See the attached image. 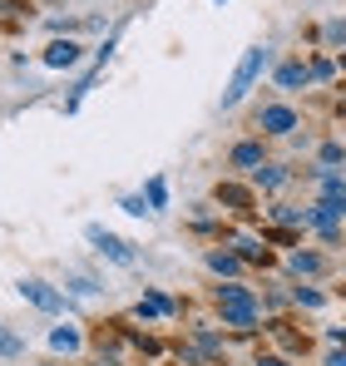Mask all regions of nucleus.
<instances>
[{"label": "nucleus", "mask_w": 346, "mask_h": 366, "mask_svg": "<svg viewBox=\"0 0 346 366\" xmlns=\"http://www.w3.org/2000/svg\"><path fill=\"white\" fill-rule=\"evenodd\" d=\"M218 312H223V327H237V332L257 327V302L247 287H218Z\"/></svg>", "instance_id": "1"}, {"label": "nucleus", "mask_w": 346, "mask_h": 366, "mask_svg": "<svg viewBox=\"0 0 346 366\" xmlns=\"http://www.w3.org/2000/svg\"><path fill=\"white\" fill-rule=\"evenodd\" d=\"M267 60H272V50H267V45H252V50H247V60L237 64L232 84L223 89V109H232V104H237V99H242V94H247V89L257 84V74L267 69Z\"/></svg>", "instance_id": "2"}, {"label": "nucleus", "mask_w": 346, "mask_h": 366, "mask_svg": "<svg viewBox=\"0 0 346 366\" xmlns=\"http://www.w3.org/2000/svg\"><path fill=\"white\" fill-rule=\"evenodd\" d=\"M20 297H25V302H35L40 312H64V307H69V297L55 292L45 277H20Z\"/></svg>", "instance_id": "3"}, {"label": "nucleus", "mask_w": 346, "mask_h": 366, "mask_svg": "<svg viewBox=\"0 0 346 366\" xmlns=\"http://www.w3.org/2000/svg\"><path fill=\"white\" fill-rule=\"evenodd\" d=\"M84 238L99 247V252H104L109 262H119V267H134V247H129V243H119L114 233H104V228H94V223H89V228H84Z\"/></svg>", "instance_id": "4"}, {"label": "nucleus", "mask_w": 346, "mask_h": 366, "mask_svg": "<svg viewBox=\"0 0 346 366\" xmlns=\"http://www.w3.org/2000/svg\"><path fill=\"white\" fill-rule=\"evenodd\" d=\"M257 129H262V134H292V129H297V114H292L287 104H267V109L257 114Z\"/></svg>", "instance_id": "5"}, {"label": "nucleus", "mask_w": 346, "mask_h": 366, "mask_svg": "<svg viewBox=\"0 0 346 366\" xmlns=\"http://www.w3.org/2000/svg\"><path fill=\"white\" fill-rule=\"evenodd\" d=\"M79 55H84V50H79L74 40H55V45L45 50V64H50V69H69V64H79Z\"/></svg>", "instance_id": "6"}, {"label": "nucleus", "mask_w": 346, "mask_h": 366, "mask_svg": "<svg viewBox=\"0 0 346 366\" xmlns=\"http://www.w3.org/2000/svg\"><path fill=\"white\" fill-rule=\"evenodd\" d=\"M232 164L237 169H262V144H237L232 149Z\"/></svg>", "instance_id": "7"}, {"label": "nucleus", "mask_w": 346, "mask_h": 366, "mask_svg": "<svg viewBox=\"0 0 346 366\" xmlns=\"http://www.w3.org/2000/svg\"><path fill=\"white\" fill-rule=\"evenodd\" d=\"M50 347H55V352H79V332H74V327H55V332H50Z\"/></svg>", "instance_id": "8"}, {"label": "nucleus", "mask_w": 346, "mask_h": 366, "mask_svg": "<svg viewBox=\"0 0 346 366\" xmlns=\"http://www.w3.org/2000/svg\"><path fill=\"white\" fill-rule=\"evenodd\" d=\"M134 312H139V317H169V312H173V302H169V297H159V292H154V297H144V302L134 307Z\"/></svg>", "instance_id": "9"}, {"label": "nucleus", "mask_w": 346, "mask_h": 366, "mask_svg": "<svg viewBox=\"0 0 346 366\" xmlns=\"http://www.w3.org/2000/svg\"><path fill=\"white\" fill-rule=\"evenodd\" d=\"M307 79H312V74H307L302 64H282V69H277V84H282V89H297V84H307Z\"/></svg>", "instance_id": "10"}, {"label": "nucleus", "mask_w": 346, "mask_h": 366, "mask_svg": "<svg viewBox=\"0 0 346 366\" xmlns=\"http://www.w3.org/2000/svg\"><path fill=\"white\" fill-rule=\"evenodd\" d=\"M0 357H5V362H15V357H25V342H20L15 332H5V327H0Z\"/></svg>", "instance_id": "11"}, {"label": "nucleus", "mask_w": 346, "mask_h": 366, "mask_svg": "<svg viewBox=\"0 0 346 366\" xmlns=\"http://www.w3.org/2000/svg\"><path fill=\"white\" fill-rule=\"evenodd\" d=\"M252 174H257V183H262V188H282V183H287V174H282L277 164H262V169H252Z\"/></svg>", "instance_id": "12"}, {"label": "nucleus", "mask_w": 346, "mask_h": 366, "mask_svg": "<svg viewBox=\"0 0 346 366\" xmlns=\"http://www.w3.org/2000/svg\"><path fill=\"white\" fill-rule=\"evenodd\" d=\"M292 272H322V257L317 252H292Z\"/></svg>", "instance_id": "13"}, {"label": "nucleus", "mask_w": 346, "mask_h": 366, "mask_svg": "<svg viewBox=\"0 0 346 366\" xmlns=\"http://www.w3.org/2000/svg\"><path fill=\"white\" fill-rule=\"evenodd\" d=\"M169 203V188H164V179H149V213H159Z\"/></svg>", "instance_id": "14"}, {"label": "nucleus", "mask_w": 346, "mask_h": 366, "mask_svg": "<svg viewBox=\"0 0 346 366\" xmlns=\"http://www.w3.org/2000/svg\"><path fill=\"white\" fill-rule=\"evenodd\" d=\"M208 267L213 272H237V252H208Z\"/></svg>", "instance_id": "15"}, {"label": "nucleus", "mask_w": 346, "mask_h": 366, "mask_svg": "<svg viewBox=\"0 0 346 366\" xmlns=\"http://www.w3.org/2000/svg\"><path fill=\"white\" fill-rule=\"evenodd\" d=\"M218 203H232V208H247V193H242V188H232V183H223V188H218Z\"/></svg>", "instance_id": "16"}, {"label": "nucleus", "mask_w": 346, "mask_h": 366, "mask_svg": "<svg viewBox=\"0 0 346 366\" xmlns=\"http://www.w3.org/2000/svg\"><path fill=\"white\" fill-rule=\"evenodd\" d=\"M69 287H74L79 297H94V292H99V282H94V277H79V272L69 277Z\"/></svg>", "instance_id": "17"}, {"label": "nucleus", "mask_w": 346, "mask_h": 366, "mask_svg": "<svg viewBox=\"0 0 346 366\" xmlns=\"http://www.w3.org/2000/svg\"><path fill=\"white\" fill-rule=\"evenodd\" d=\"M237 257H267V252L257 247V238H237Z\"/></svg>", "instance_id": "18"}, {"label": "nucleus", "mask_w": 346, "mask_h": 366, "mask_svg": "<svg viewBox=\"0 0 346 366\" xmlns=\"http://www.w3.org/2000/svg\"><path fill=\"white\" fill-rule=\"evenodd\" d=\"M327 40L332 45H346V20H327Z\"/></svg>", "instance_id": "19"}, {"label": "nucleus", "mask_w": 346, "mask_h": 366, "mask_svg": "<svg viewBox=\"0 0 346 366\" xmlns=\"http://www.w3.org/2000/svg\"><path fill=\"white\" fill-rule=\"evenodd\" d=\"M124 213H134V218H144L149 208H144V198H139V193H124Z\"/></svg>", "instance_id": "20"}, {"label": "nucleus", "mask_w": 346, "mask_h": 366, "mask_svg": "<svg viewBox=\"0 0 346 366\" xmlns=\"http://www.w3.org/2000/svg\"><path fill=\"white\" fill-rule=\"evenodd\" d=\"M292 297H297V302H302V307H322V292H312V287H297Z\"/></svg>", "instance_id": "21"}, {"label": "nucleus", "mask_w": 346, "mask_h": 366, "mask_svg": "<svg viewBox=\"0 0 346 366\" xmlns=\"http://www.w3.org/2000/svg\"><path fill=\"white\" fill-rule=\"evenodd\" d=\"M277 223H302V208H277Z\"/></svg>", "instance_id": "22"}, {"label": "nucleus", "mask_w": 346, "mask_h": 366, "mask_svg": "<svg viewBox=\"0 0 346 366\" xmlns=\"http://www.w3.org/2000/svg\"><path fill=\"white\" fill-rule=\"evenodd\" d=\"M327 337H332V347H346V327H332Z\"/></svg>", "instance_id": "23"}, {"label": "nucleus", "mask_w": 346, "mask_h": 366, "mask_svg": "<svg viewBox=\"0 0 346 366\" xmlns=\"http://www.w3.org/2000/svg\"><path fill=\"white\" fill-rule=\"evenodd\" d=\"M257 366H287L282 357H257Z\"/></svg>", "instance_id": "24"}, {"label": "nucleus", "mask_w": 346, "mask_h": 366, "mask_svg": "<svg viewBox=\"0 0 346 366\" xmlns=\"http://www.w3.org/2000/svg\"><path fill=\"white\" fill-rule=\"evenodd\" d=\"M327 366H346V352H332V357H327Z\"/></svg>", "instance_id": "25"}]
</instances>
